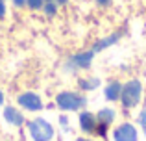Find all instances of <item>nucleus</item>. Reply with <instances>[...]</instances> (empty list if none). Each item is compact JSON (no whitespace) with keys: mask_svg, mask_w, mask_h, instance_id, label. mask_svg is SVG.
<instances>
[{"mask_svg":"<svg viewBox=\"0 0 146 141\" xmlns=\"http://www.w3.org/2000/svg\"><path fill=\"white\" fill-rule=\"evenodd\" d=\"M0 2H4V0H0Z\"/></svg>","mask_w":146,"mask_h":141,"instance_id":"nucleus-23","label":"nucleus"},{"mask_svg":"<svg viewBox=\"0 0 146 141\" xmlns=\"http://www.w3.org/2000/svg\"><path fill=\"white\" fill-rule=\"evenodd\" d=\"M94 58V52L93 50H87V52H80V54L72 56L70 59L67 61V71H78V69H89L91 61Z\"/></svg>","mask_w":146,"mask_h":141,"instance_id":"nucleus-4","label":"nucleus"},{"mask_svg":"<svg viewBox=\"0 0 146 141\" xmlns=\"http://www.w3.org/2000/svg\"><path fill=\"white\" fill-rule=\"evenodd\" d=\"M26 4H28L32 9H39V7H43L44 0H26Z\"/></svg>","mask_w":146,"mask_h":141,"instance_id":"nucleus-14","label":"nucleus"},{"mask_svg":"<svg viewBox=\"0 0 146 141\" xmlns=\"http://www.w3.org/2000/svg\"><path fill=\"white\" fill-rule=\"evenodd\" d=\"M28 132H30V136H32L33 141H50L54 138L52 124H50L46 119H41V117L30 121L28 123Z\"/></svg>","mask_w":146,"mask_h":141,"instance_id":"nucleus-1","label":"nucleus"},{"mask_svg":"<svg viewBox=\"0 0 146 141\" xmlns=\"http://www.w3.org/2000/svg\"><path fill=\"white\" fill-rule=\"evenodd\" d=\"M85 97L78 93H70V91H63L56 97V104L57 108L65 110V112H74V110H80L85 106Z\"/></svg>","mask_w":146,"mask_h":141,"instance_id":"nucleus-3","label":"nucleus"},{"mask_svg":"<svg viewBox=\"0 0 146 141\" xmlns=\"http://www.w3.org/2000/svg\"><path fill=\"white\" fill-rule=\"evenodd\" d=\"M46 2H52V0H46Z\"/></svg>","mask_w":146,"mask_h":141,"instance_id":"nucleus-22","label":"nucleus"},{"mask_svg":"<svg viewBox=\"0 0 146 141\" xmlns=\"http://www.w3.org/2000/svg\"><path fill=\"white\" fill-rule=\"evenodd\" d=\"M96 2L100 4V6H107V4H109L111 0H96Z\"/></svg>","mask_w":146,"mask_h":141,"instance_id":"nucleus-18","label":"nucleus"},{"mask_svg":"<svg viewBox=\"0 0 146 141\" xmlns=\"http://www.w3.org/2000/svg\"><path fill=\"white\" fill-rule=\"evenodd\" d=\"M115 141H137V130L129 123H124L115 130Z\"/></svg>","mask_w":146,"mask_h":141,"instance_id":"nucleus-6","label":"nucleus"},{"mask_svg":"<svg viewBox=\"0 0 146 141\" xmlns=\"http://www.w3.org/2000/svg\"><path fill=\"white\" fill-rule=\"evenodd\" d=\"M80 126H82L83 132H94V128H96V117L91 112L80 113Z\"/></svg>","mask_w":146,"mask_h":141,"instance_id":"nucleus-8","label":"nucleus"},{"mask_svg":"<svg viewBox=\"0 0 146 141\" xmlns=\"http://www.w3.org/2000/svg\"><path fill=\"white\" fill-rule=\"evenodd\" d=\"M113 119H115V112H113V110H109V108L100 110V112H98V115H96V121H98V123L107 124V126H109V124L113 123Z\"/></svg>","mask_w":146,"mask_h":141,"instance_id":"nucleus-10","label":"nucleus"},{"mask_svg":"<svg viewBox=\"0 0 146 141\" xmlns=\"http://www.w3.org/2000/svg\"><path fill=\"white\" fill-rule=\"evenodd\" d=\"M13 4L21 7V6H24V4H26V0H13Z\"/></svg>","mask_w":146,"mask_h":141,"instance_id":"nucleus-17","label":"nucleus"},{"mask_svg":"<svg viewBox=\"0 0 146 141\" xmlns=\"http://www.w3.org/2000/svg\"><path fill=\"white\" fill-rule=\"evenodd\" d=\"M4 119L9 124H13V126H22V124H24V115H22L19 110L11 108V106H7V108L4 110Z\"/></svg>","mask_w":146,"mask_h":141,"instance_id":"nucleus-7","label":"nucleus"},{"mask_svg":"<svg viewBox=\"0 0 146 141\" xmlns=\"http://www.w3.org/2000/svg\"><path fill=\"white\" fill-rule=\"evenodd\" d=\"M19 104H21L24 110H28V112H39V110L43 108V100H41V97L37 93H32V91L22 93L21 97H19Z\"/></svg>","mask_w":146,"mask_h":141,"instance_id":"nucleus-5","label":"nucleus"},{"mask_svg":"<svg viewBox=\"0 0 146 141\" xmlns=\"http://www.w3.org/2000/svg\"><path fill=\"white\" fill-rule=\"evenodd\" d=\"M57 4H67V0H56Z\"/></svg>","mask_w":146,"mask_h":141,"instance_id":"nucleus-20","label":"nucleus"},{"mask_svg":"<svg viewBox=\"0 0 146 141\" xmlns=\"http://www.w3.org/2000/svg\"><path fill=\"white\" fill-rule=\"evenodd\" d=\"M122 93V86L120 82H111L109 86L106 87V98L107 100H118Z\"/></svg>","mask_w":146,"mask_h":141,"instance_id":"nucleus-9","label":"nucleus"},{"mask_svg":"<svg viewBox=\"0 0 146 141\" xmlns=\"http://www.w3.org/2000/svg\"><path fill=\"white\" fill-rule=\"evenodd\" d=\"M139 123H141V126H143V130H144V134H146V110H143V112H141Z\"/></svg>","mask_w":146,"mask_h":141,"instance_id":"nucleus-15","label":"nucleus"},{"mask_svg":"<svg viewBox=\"0 0 146 141\" xmlns=\"http://www.w3.org/2000/svg\"><path fill=\"white\" fill-rule=\"evenodd\" d=\"M57 11V6L54 2H46V6H44V13L48 15V17H52V15H56Z\"/></svg>","mask_w":146,"mask_h":141,"instance_id":"nucleus-13","label":"nucleus"},{"mask_svg":"<svg viewBox=\"0 0 146 141\" xmlns=\"http://www.w3.org/2000/svg\"><path fill=\"white\" fill-rule=\"evenodd\" d=\"M141 93H143L141 82L139 80H129V82L122 87V93H120V100H122V104H124V108H133V106L139 104Z\"/></svg>","mask_w":146,"mask_h":141,"instance_id":"nucleus-2","label":"nucleus"},{"mask_svg":"<svg viewBox=\"0 0 146 141\" xmlns=\"http://www.w3.org/2000/svg\"><path fill=\"white\" fill-rule=\"evenodd\" d=\"M100 86V80L98 78H85V80H80V87L83 91H91V89H96Z\"/></svg>","mask_w":146,"mask_h":141,"instance_id":"nucleus-12","label":"nucleus"},{"mask_svg":"<svg viewBox=\"0 0 146 141\" xmlns=\"http://www.w3.org/2000/svg\"><path fill=\"white\" fill-rule=\"evenodd\" d=\"M76 141H91V139H83V138H80V139H76Z\"/></svg>","mask_w":146,"mask_h":141,"instance_id":"nucleus-21","label":"nucleus"},{"mask_svg":"<svg viewBox=\"0 0 146 141\" xmlns=\"http://www.w3.org/2000/svg\"><path fill=\"white\" fill-rule=\"evenodd\" d=\"M118 41V33H113V35H109V37H106V39H102V41H98L96 45L93 47V52L96 54V52L100 50H104V48H107V47H111L113 43H117Z\"/></svg>","mask_w":146,"mask_h":141,"instance_id":"nucleus-11","label":"nucleus"},{"mask_svg":"<svg viewBox=\"0 0 146 141\" xmlns=\"http://www.w3.org/2000/svg\"><path fill=\"white\" fill-rule=\"evenodd\" d=\"M2 102H4V93L0 91V106H2Z\"/></svg>","mask_w":146,"mask_h":141,"instance_id":"nucleus-19","label":"nucleus"},{"mask_svg":"<svg viewBox=\"0 0 146 141\" xmlns=\"http://www.w3.org/2000/svg\"><path fill=\"white\" fill-rule=\"evenodd\" d=\"M6 15V6H4V2H0V19Z\"/></svg>","mask_w":146,"mask_h":141,"instance_id":"nucleus-16","label":"nucleus"}]
</instances>
